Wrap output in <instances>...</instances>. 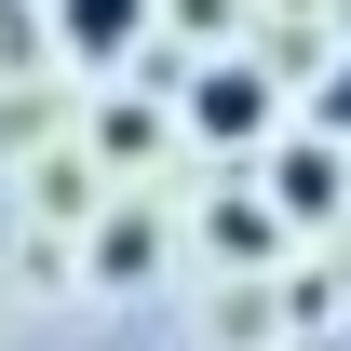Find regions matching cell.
I'll use <instances>...</instances> for the list:
<instances>
[{
    "instance_id": "6da1fadb",
    "label": "cell",
    "mask_w": 351,
    "mask_h": 351,
    "mask_svg": "<svg viewBox=\"0 0 351 351\" xmlns=\"http://www.w3.org/2000/svg\"><path fill=\"white\" fill-rule=\"evenodd\" d=\"M54 41L82 54V68H122L149 41V0H54Z\"/></svg>"
},
{
    "instance_id": "7a4b0ae2",
    "label": "cell",
    "mask_w": 351,
    "mask_h": 351,
    "mask_svg": "<svg viewBox=\"0 0 351 351\" xmlns=\"http://www.w3.org/2000/svg\"><path fill=\"white\" fill-rule=\"evenodd\" d=\"M189 122L217 135V149H243V135H270V82L257 68H203V82H189Z\"/></svg>"
},
{
    "instance_id": "3957f363",
    "label": "cell",
    "mask_w": 351,
    "mask_h": 351,
    "mask_svg": "<svg viewBox=\"0 0 351 351\" xmlns=\"http://www.w3.org/2000/svg\"><path fill=\"white\" fill-rule=\"evenodd\" d=\"M284 203L324 217V203H338V162H324V149H284Z\"/></svg>"
},
{
    "instance_id": "277c9868",
    "label": "cell",
    "mask_w": 351,
    "mask_h": 351,
    "mask_svg": "<svg viewBox=\"0 0 351 351\" xmlns=\"http://www.w3.org/2000/svg\"><path fill=\"white\" fill-rule=\"evenodd\" d=\"M311 108H324V135H351V68H338L324 95H311Z\"/></svg>"
}]
</instances>
